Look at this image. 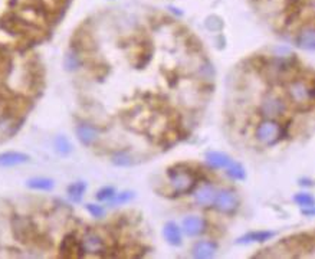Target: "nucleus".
I'll list each match as a JSON object with an SVG mask.
<instances>
[{"instance_id": "obj_26", "label": "nucleus", "mask_w": 315, "mask_h": 259, "mask_svg": "<svg viewBox=\"0 0 315 259\" xmlns=\"http://www.w3.org/2000/svg\"><path fill=\"white\" fill-rule=\"evenodd\" d=\"M114 194H115V189L111 187V186H105V187H102V189L98 190L97 194H95V197H97L98 200L104 202V200H109Z\"/></svg>"}, {"instance_id": "obj_21", "label": "nucleus", "mask_w": 315, "mask_h": 259, "mask_svg": "<svg viewBox=\"0 0 315 259\" xmlns=\"http://www.w3.org/2000/svg\"><path fill=\"white\" fill-rule=\"evenodd\" d=\"M82 64V61H81V58H79V55L76 51H69L68 54L65 55V58H64V66H65L66 71H69V72H72V71H75L78 69L79 66Z\"/></svg>"}, {"instance_id": "obj_8", "label": "nucleus", "mask_w": 315, "mask_h": 259, "mask_svg": "<svg viewBox=\"0 0 315 259\" xmlns=\"http://www.w3.org/2000/svg\"><path fill=\"white\" fill-rule=\"evenodd\" d=\"M81 245H82L84 252L92 253V255H97V253H101L105 250V243H104L102 237L97 235L95 232H87Z\"/></svg>"}, {"instance_id": "obj_4", "label": "nucleus", "mask_w": 315, "mask_h": 259, "mask_svg": "<svg viewBox=\"0 0 315 259\" xmlns=\"http://www.w3.org/2000/svg\"><path fill=\"white\" fill-rule=\"evenodd\" d=\"M262 114L268 119H273L279 115H282L286 111V104L283 102V99L275 95V94H266L262 99L261 105Z\"/></svg>"}, {"instance_id": "obj_3", "label": "nucleus", "mask_w": 315, "mask_h": 259, "mask_svg": "<svg viewBox=\"0 0 315 259\" xmlns=\"http://www.w3.org/2000/svg\"><path fill=\"white\" fill-rule=\"evenodd\" d=\"M256 137L265 146H273L275 143L281 140L282 137V128L278 122L266 119L256 130Z\"/></svg>"}, {"instance_id": "obj_17", "label": "nucleus", "mask_w": 315, "mask_h": 259, "mask_svg": "<svg viewBox=\"0 0 315 259\" xmlns=\"http://www.w3.org/2000/svg\"><path fill=\"white\" fill-rule=\"evenodd\" d=\"M275 236V232H269V230H259V232H249L243 236H240L236 243H255V242H266L272 237Z\"/></svg>"}, {"instance_id": "obj_22", "label": "nucleus", "mask_w": 315, "mask_h": 259, "mask_svg": "<svg viewBox=\"0 0 315 259\" xmlns=\"http://www.w3.org/2000/svg\"><path fill=\"white\" fill-rule=\"evenodd\" d=\"M112 164L118 166V167H130L131 164H134V160L131 157V154L128 151H118L112 156L111 159Z\"/></svg>"}, {"instance_id": "obj_5", "label": "nucleus", "mask_w": 315, "mask_h": 259, "mask_svg": "<svg viewBox=\"0 0 315 259\" xmlns=\"http://www.w3.org/2000/svg\"><path fill=\"white\" fill-rule=\"evenodd\" d=\"M289 97L298 105H311L312 104V86H308L305 81L296 79L289 85Z\"/></svg>"}, {"instance_id": "obj_1", "label": "nucleus", "mask_w": 315, "mask_h": 259, "mask_svg": "<svg viewBox=\"0 0 315 259\" xmlns=\"http://www.w3.org/2000/svg\"><path fill=\"white\" fill-rule=\"evenodd\" d=\"M169 176H170V182H172L173 190L176 193H189L196 186V176L189 170H182L180 167H177L176 170L170 169Z\"/></svg>"}, {"instance_id": "obj_12", "label": "nucleus", "mask_w": 315, "mask_h": 259, "mask_svg": "<svg viewBox=\"0 0 315 259\" xmlns=\"http://www.w3.org/2000/svg\"><path fill=\"white\" fill-rule=\"evenodd\" d=\"M205 229V220L197 216H187L183 220V230L189 236H196Z\"/></svg>"}, {"instance_id": "obj_11", "label": "nucleus", "mask_w": 315, "mask_h": 259, "mask_svg": "<svg viewBox=\"0 0 315 259\" xmlns=\"http://www.w3.org/2000/svg\"><path fill=\"white\" fill-rule=\"evenodd\" d=\"M76 137L84 146H91L94 141L97 140L98 130L89 124H81L76 127Z\"/></svg>"}, {"instance_id": "obj_6", "label": "nucleus", "mask_w": 315, "mask_h": 259, "mask_svg": "<svg viewBox=\"0 0 315 259\" xmlns=\"http://www.w3.org/2000/svg\"><path fill=\"white\" fill-rule=\"evenodd\" d=\"M213 205H216V209L222 213H232L238 207V197L230 190H222L216 193Z\"/></svg>"}, {"instance_id": "obj_9", "label": "nucleus", "mask_w": 315, "mask_h": 259, "mask_svg": "<svg viewBox=\"0 0 315 259\" xmlns=\"http://www.w3.org/2000/svg\"><path fill=\"white\" fill-rule=\"evenodd\" d=\"M31 160V157L21 151H5L0 153V167H15L25 164Z\"/></svg>"}, {"instance_id": "obj_20", "label": "nucleus", "mask_w": 315, "mask_h": 259, "mask_svg": "<svg viewBox=\"0 0 315 259\" xmlns=\"http://www.w3.org/2000/svg\"><path fill=\"white\" fill-rule=\"evenodd\" d=\"M54 146L56 153L61 154V156H68V154H71L72 150H74L71 141L68 140L65 136H58V137L55 139Z\"/></svg>"}, {"instance_id": "obj_7", "label": "nucleus", "mask_w": 315, "mask_h": 259, "mask_svg": "<svg viewBox=\"0 0 315 259\" xmlns=\"http://www.w3.org/2000/svg\"><path fill=\"white\" fill-rule=\"evenodd\" d=\"M61 255L64 258H79L84 255V249L82 245L76 240V237L74 233H68L65 237L62 239L61 242Z\"/></svg>"}, {"instance_id": "obj_27", "label": "nucleus", "mask_w": 315, "mask_h": 259, "mask_svg": "<svg viewBox=\"0 0 315 259\" xmlns=\"http://www.w3.org/2000/svg\"><path fill=\"white\" fill-rule=\"evenodd\" d=\"M85 207H87V210L89 212V215L92 216V217L101 219V217H104V216H105V209H104L102 206L94 205V203H87Z\"/></svg>"}, {"instance_id": "obj_24", "label": "nucleus", "mask_w": 315, "mask_h": 259, "mask_svg": "<svg viewBox=\"0 0 315 259\" xmlns=\"http://www.w3.org/2000/svg\"><path fill=\"white\" fill-rule=\"evenodd\" d=\"M134 199V193L132 192H121V193H115L111 199H109V205L111 206H118L124 205V203H128L130 200Z\"/></svg>"}, {"instance_id": "obj_18", "label": "nucleus", "mask_w": 315, "mask_h": 259, "mask_svg": "<svg viewBox=\"0 0 315 259\" xmlns=\"http://www.w3.org/2000/svg\"><path fill=\"white\" fill-rule=\"evenodd\" d=\"M26 186L32 190H42V192H49L54 189V180L48 177H33L26 182Z\"/></svg>"}, {"instance_id": "obj_2", "label": "nucleus", "mask_w": 315, "mask_h": 259, "mask_svg": "<svg viewBox=\"0 0 315 259\" xmlns=\"http://www.w3.org/2000/svg\"><path fill=\"white\" fill-rule=\"evenodd\" d=\"M13 235L21 243H29L36 236V226L32 219L25 216H16L12 222Z\"/></svg>"}, {"instance_id": "obj_10", "label": "nucleus", "mask_w": 315, "mask_h": 259, "mask_svg": "<svg viewBox=\"0 0 315 259\" xmlns=\"http://www.w3.org/2000/svg\"><path fill=\"white\" fill-rule=\"evenodd\" d=\"M216 243L210 242V240H200L197 242L193 249H192V255L197 259H207L212 258L216 252Z\"/></svg>"}, {"instance_id": "obj_28", "label": "nucleus", "mask_w": 315, "mask_h": 259, "mask_svg": "<svg viewBox=\"0 0 315 259\" xmlns=\"http://www.w3.org/2000/svg\"><path fill=\"white\" fill-rule=\"evenodd\" d=\"M299 184L301 186H312V182L311 180H299Z\"/></svg>"}, {"instance_id": "obj_16", "label": "nucleus", "mask_w": 315, "mask_h": 259, "mask_svg": "<svg viewBox=\"0 0 315 259\" xmlns=\"http://www.w3.org/2000/svg\"><path fill=\"white\" fill-rule=\"evenodd\" d=\"M296 43L298 46L304 48L306 51H314L315 48V36L314 28L312 26H306L301 32L296 35Z\"/></svg>"}, {"instance_id": "obj_25", "label": "nucleus", "mask_w": 315, "mask_h": 259, "mask_svg": "<svg viewBox=\"0 0 315 259\" xmlns=\"http://www.w3.org/2000/svg\"><path fill=\"white\" fill-rule=\"evenodd\" d=\"M293 200H295V203H298V205L302 206V207H314V203H315L314 197H312L309 193L295 194Z\"/></svg>"}, {"instance_id": "obj_13", "label": "nucleus", "mask_w": 315, "mask_h": 259, "mask_svg": "<svg viewBox=\"0 0 315 259\" xmlns=\"http://www.w3.org/2000/svg\"><path fill=\"white\" fill-rule=\"evenodd\" d=\"M206 160L209 166L215 167V169H228L230 163L233 162L228 154L225 153H219V151H209L206 153Z\"/></svg>"}, {"instance_id": "obj_19", "label": "nucleus", "mask_w": 315, "mask_h": 259, "mask_svg": "<svg viewBox=\"0 0 315 259\" xmlns=\"http://www.w3.org/2000/svg\"><path fill=\"white\" fill-rule=\"evenodd\" d=\"M87 190V183L84 182H76V183H72L69 187H68V194H69V199L72 202H81L82 200V196Z\"/></svg>"}, {"instance_id": "obj_14", "label": "nucleus", "mask_w": 315, "mask_h": 259, "mask_svg": "<svg viewBox=\"0 0 315 259\" xmlns=\"http://www.w3.org/2000/svg\"><path fill=\"white\" fill-rule=\"evenodd\" d=\"M216 189L213 186H203L200 187L197 192H196L195 197L196 202L202 206H210L215 203V199H216Z\"/></svg>"}, {"instance_id": "obj_15", "label": "nucleus", "mask_w": 315, "mask_h": 259, "mask_svg": "<svg viewBox=\"0 0 315 259\" xmlns=\"http://www.w3.org/2000/svg\"><path fill=\"white\" fill-rule=\"evenodd\" d=\"M163 233L164 237H166V240H167L170 245H173V246H180V245H182V230H180V227L177 226V223H174V222H167V223L164 225Z\"/></svg>"}, {"instance_id": "obj_23", "label": "nucleus", "mask_w": 315, "mask_h": 259, "mask_svg": "<svg viewBox=\"0 0 315 259\" xmlns=\"http://www.w3.org/2000/svg\"><path fill=\"white\" fill-rule=\"evenodd\" d=\"M226 173H228L229 177L233 179V180H243L246 177V172H245L243 166L238 162L230 163V166L226 169Z\"/></svg>"}]
</instances>
